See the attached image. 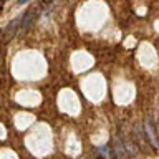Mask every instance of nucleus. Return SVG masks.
<instances>
[{
	"mask_svg": "<svg viewBox=\"0 0 159 159\" xmlns=\"http://www.w3.org/2000/svg\"><path fill=\"white\" fill-rule=\"evenodd\" d=\"M144 134H146L149 144H151L154 149H159V138H157L156 128H154V124L149 118L144 119Z\"/></svg>",
	"mask_w": 159,
	"mask_h": 159,
	"instance_id": "obj_1",
	"label": "nucleus"
},
{
	"mask_svg": "<svg viewBox=\"0 0 159 159\" xmlns=\"http://www.w3.org/2000/svg\"><path fill=\"white\" fill-rule=\"evenodd\" d=\"M37 7H33V8H28L27 12H25L23 15H22V20H20V30L25 33V32H28L30 28H32V25H33V22L37 20Z\"/></svg>",
	"mask_w": 159,
	"mask_h": 159,
	"instance_id": "obj_2",
	"label": "nucleus"
},
{
	"mask_svg": "<svg viewBox=\"0 0 159 159\" xmlns=\"http://www.w3.org/2000/svg\"><path fill=\"white\" fill-rule=\"evenodd\" d=\"M20 20H22V15H18L17 18H13L12 22L5 27V30H3V42L5 43H8L10 40L15 37V33H17V30L20 27Z\"/></svg>",
	"mask_w": 159,
	"mask_h": 159,
	"instance_id": "obj_3",
	"label": "nucleus"
},
{
	"mask_svg": "<svg viewBox=\"0 0 159 159\" xmlns=\"http://www.w3.org/2000/svg\"><path fill=\"white\" fill-rule=\"evenodd\" d=\"M113 156L118 157V159H129V154L126 152V149L123 146V141L121 139H114V144H113Z\"/></svg>",
	"mask_w": 159,
	"mask_h": 159,
	"instance_id": "obj_4",
	"label": "nucleus"
},
{
	"mask_svg": "<svg viewBox=\"0 0 159 159\" xmlns=\"http://www.w3.org/2000/svg\"><path fill=\"white\" fill-rule=\"evenodd\" d=\"M123 146H124V149H126V152L129 154V157H131V156H136V154H138L136 143H134L133 139H124V141H123Z\"/></svg>",
	"mask_w": 159,
	"mask_h": 159,
	"instance_id": "obj_5",
	"label": "nucleus"
},
{
	"mask_svg": "<svg viewBox=\"0 0 159 159\" xmlns=\"http://www.w3.org/2000/svg\"><path fill=\"white\" fill-rule=\"evenodd\" d=\"M134 134H136V136L139 138V148H143L146 152H149V149H148V143H146V134H143V131H141L139 128H136V133H134Z\"/></svg>",
	"mask_w": 159,
	"mask_h": 159,
	"instance_id": "obj_6",
	"label": "nucleus"
},
{
	"mask_svg": "<svg viewBox=\"0 0 159 159\" xmlns=\"http://www.w3.org/2000/svg\"><path fill=\"white\" fill-rule=\"evenodd\" d=\"M99 152H101V154H104V156H106V159H114V156H113V152L111 151H109V148L106 146V148H99Z\"/></svg>",
	"mask_w": 159,
	"mask_h": 159,
	"instance_id": "obj_7",
	"label": "nucleus"
},
{
	"mask_svg": "<svg viewBox=\"0 0 159 159\" xmlns=\"http://www.w3.org/2000/svg\"><path fill=\"white\" fill-rule=\"evenodd\" d=\"M27 2H30V0H18L17 3H18V5H25V3H27Z\"/></svg>",
	"mask_w": 159,
	"mask_h": 159,
	"instance_id": "obj_8",
	"label": "nucleus"
},
{
	"mask_svg": "<svg viewBox=\"0 0 159 159\" xmlns=\"http://www.w3.org/2000/svg\"><path fill=\"white\" fill-rule=\"evenodd\" d=\"M43 2H45V3H50V2H53V0H43Z\"/></svg>",
	"mask_w": 159,
	"mask_h": 159,
	"instance_id": "obj_9",
	"label": "nucleus"
}]
</instances>
